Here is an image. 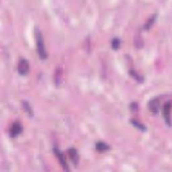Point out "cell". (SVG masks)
Segmentation results:
<instances>
[{"instance_id":"6","label":"cell","mask_w":172,"mask_h":172,"mask_svg":"<svg viewBox=\"0 0 172 172\" xmlns=\"http://www.w3.org/2000/svg\"><path fill=\"white\" fill-rule=\"evenodd\" d=\"M148 108L151 112L157 114L159 110V101L158 99H153L148 103Z\"/></svg>"},{"instance_id":"12","label":"cell","mask_w":172,"mask_h":172,"mask_svg":"<svg viewBox=\"0 0 172 172\" xmlns=\"http://www.w3.org/2000/svg\"><path fill=\"white\" fill-rule=\"evenodd\" d=\"M131 122L134 125V126H135L136 127H137L139 130H142V131H145L146 130V128L145 127V126H143L142 124L137 122V120H132Z\"/></svg>"},{"instance_id":"14","label":"cell","mask_w":172,"mask_h":172,"mask_svg":"<svg viewBox=\"0 0 172 172\" xmlns=\"http://www.w3.org/2000/svg\"><path fill=\"white\" fill-rule=\"evenodd\" d=\"M131 76H133L134 78H135L137 81H143V78H141L140 76L137 75V73H136V72H134V71H131Z\"/></svg>"},{"instance_id":"4","label":"cell","mask_w":172,"mask_h":172,"mask_svg":"<svg viewBox=\"0 0 172 172\" xmlns=\"http://www.w3.org/2000/svg\"><path fill=\"white\" fill-rule=\"evenodd\" d=\"M53 151H54V153L55 154L56 157H57V159H58L59 161L60 162V164H61L63 169L65 171H69L68 165H67V161H66V159H65V157L64 155L63 154V153H61L57 148H55L53 149Z\"/></svg>"},{"instance_id":"13","label":"cell","mask_w":172,"mask_h":172,"mask_svg":"<svg viewBox=\"0 0 172 172\" xmlns=\"http://www.w3.org/2000/svg\"><path fill=\"white\" fill-rule=\"evenodd\" d=\"M155 20V16L151 17L150 19L147 22L146 24L145 25V29H146V30L149 29L151 28V26H152V24H153V22H154Z\"/></svg>"},{"instance_id":"2","label":"cell","mask_w":172,"mask_h":172,"mask_svg":"<svg viewBox=\"0 0 172 172\" xmlns=\"http://www.w3.org/2000/svg\"><path fill=\"white\" fill-rule=\"evenodd\" d=\"M29 61L25 59H21L18 64V71L20 75L25 76L29 71Z\"/></svg>"},{"instance_id":"9","label":"cell","mask_w":172,"mask_h":172,"mask_svg":"<svg viewBox=\"0 0 172 172\" xmlns=\"http://www.w3.org/2000/svg\"><path fill=\"white\" fill-rule=\"evenodd\" d=\"M61 77H62V69L61 68L58 67L56 69L55 74V83L57 86H59L60 84V82L61 81Z\"/></svg>"},{"instance_id":"11","label":"cell","mask_w":172,"mask_h":172,"mask_svg":"<svg viewBox=\"0 0 172 172\" xmlns=\"http://www.w3.org/2000/svg\"><path fill=\"white\" fill-rule=\"evenodd\" d=\"M23 107H24V109L25 110V111L26 112L27 114H29L30 116L32 115V109L30 108L29 104L28 103V102H23Z\"/></svg>"},{"instance_id":"5","label":"cell","mask_w":172,"mask_h":172,"mask_svg":"<svg viewBox=\"0 0 172 172\" xmlns=\"http://www.w3.org/2000/svg\"><path fill=\"white\" fill-rule=\"evenodd\" d=\"M22 131V127L19 122H15L12 125L10 131V134L12 138L18 137Z\"/></svg>"},{"instance_id":"7","label":"cell","mask_w":172,"mask_h":172,"mask_svg":"<svg viewBox=\"0 0 172 172\" xmlns=\"http://www.w3.org/2000/svg\"><path fill=\"white\" fill-rule=\"evenodd\" d=\"M68 155L69 156L73 164L76 166L78 164L79 162V155L77 150L75 148H70L68 149Z\"/></svg>"},{"instance_id":"1","label":"cell","mask_w":172,"mask_h":172,"mask_svg":"<svg viewBox=\"0 0 172 172\" xmlns=\"http://www.w3.org/2000/svg\"><path fill=\"white\" fill-rule=\"evenodd\" d=\"M36 48L37 52L39 53V57L41 59H45L47 57V53L45 49V46L44 43V40L40 31L39 29H36Z\"/></svg>"},{"instance_id":"3","label":"cell","mask_w":172,"mask_h":172,"mask_svg":"<svg viewBox=\"0 0 172 172\" xmlns=\"http://www.w3.org/2000/svg\"><path fill=\"white\" fill-rule=\"evenodd\" d=\"M171 101L167 102L165 104L164 108H163V112L165 120V122L167 125L171 126Z\"/></svg>"},{"instance_id":"8","label":"cell","mask_w":172,"mask_h":172,"mask_svg":"<svg viewBox=\"0 0 172 172\" xmlns=\"http://www.w3.org/2000/svg\"><path fill=\"white\" fill-rule=\"evenodd\" d=\"M96 149L99 152H105L109 150L110 147L104 142H98L96 145Z\"/></svg>"},{"instance_id":"10","label":"cell","mask_w":172,"mask_h":172,"mask_svg":"<svg viewBox=\"0 0 172 172\" xmlns=\"http://www.w3.org/2000/svg\"><path fill=\"white\" fill-rule=\"evenodd\" d=\"M120 41L118 38H114L112 40V47L114 50H118L120 48Z\"/></svg>"}]
</instances>
